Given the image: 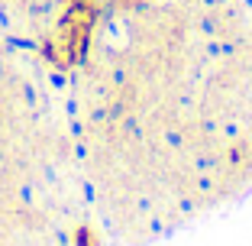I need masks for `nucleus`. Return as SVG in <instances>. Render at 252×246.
<instances>
[]
</instances>
